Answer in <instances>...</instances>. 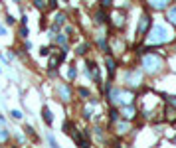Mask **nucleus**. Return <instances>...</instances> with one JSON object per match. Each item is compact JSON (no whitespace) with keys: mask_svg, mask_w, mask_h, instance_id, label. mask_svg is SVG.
Wrapping results in <instances>:
<instances>
[{"mask_svg":"<svg viewBox=\"0 0 176 148\" xmlns=\"http://www.w3.org/2000/svg\"><path fill=\"white\" fill-rule=\"evenodd\" d=\"M109 99L113 101V103H121V105H131L133 101V93H125L123 89H115V91H111V95H109Z\"/></svg>","mask_w":176,"mask_h":148,"instance_id":"3","label":"nucleus"},{"mask_svg":"<svg viewBox=\"0 0 176 148\" xmlns=\"http://www.w3.org/2000/svg\"><path fill=\"white\" fill-rule=\"evenodd\" d=\"M142 67L146 73H158L162 69V59L156 56H145L142 57Z\"/></svg>","mask_w":176,"mask_h":148,"instance_id":"2","label":"nucleus"},{"mask_svg":"<svg viewBox=\"0 0 176 148\" xmlns=\"http://www.w3.org/2000/svg\"><path fill=\"white\" fill-rule=\"evenodd\" d=\"M6 34V30H4V26H0V36H4Z\"/></svg>","mask_w":176,"mask_h":148,"instance_id":"32","label":"nucleus"},{"mask_svg":"<svg viewBox=\"0 0 176 148\" xmlns=\"http://www.w3.org/2000/svg\"><path fill=\"white\" fill-rule=\"evenodd\" d=\"M56 40H57V44H64V45L68 44V40H65V36H61V34H60V36L56 38Z\"/></svg>","mask_w":176,"mask_h":148,"instance_id":"22","label":"nucleus"},{"mask_svg":"<svg viewBox=\"0 0 176 148\" xmlns=\"http://www.w3.org/2000/svg\"><path fill=\"white\" fill-rule=\"evenodd\" d=\"M36 8H40V10H44V0H34Z\"/></svg>","mask_w":176,"mask_h":148,"instance_id":"23","label":"nucleus"},{"mask_svg":"<svg viewBox=\"0 0 176 148\" xmlns=\"http://www.w3.org/2000/svg\"><path fill=\"white\" fill-rule=\"evenodd\" d=\"M123 117L125 118H133L135 117V109H133L131 105H127V109H123Z\"/></svg>","mask_w":176,"mask_h":148,"instance_id":"14","label":"nucleus"},{"mask_svg":"<svg viewBox=\"0 0 176 148\" xmlns=\"http://www.w3.org/2000/svg\"><path fill=\"white\" fill-rule=\"evenodd\" d=\"M150 26H152V22H150V16H148V14H142L141 20H139V28H137V34H139V36H146V32H148Z\"/></svg>","mask_w":176,"mask_h":148,"instance_id":"4","label":"nucleus"},{"mask_svg":"<svg viewBox=\"0 0 176 148\" xmlns=\"http://www.w3.org/2000/svg\"><path fill=\"white\" fill-rule=\"evenodd\" d=\"M107 20H109V16H107V14H105V12H103V10L95 12V22H97V24H105Z\"/></svg>","mask_w":176,"mask_h":148,"instance_id":"12","label":"nucleus"},{"mask_svg":"<svg viewBox=\"0 0 176 148\" xmlns=\"http://www.w3.org/2000/svg\"><path fill=\"white\" fill-rule=\"evenodd\" d=\"M83 117H85V118H91V107H85V109H83Z\"/></svg>","mask_w":176,"mask_h":148,"instance_id":"21","label":"nucleus"},{"mask_svg":"<svg viewBox=\"0 0 176 148\" xmlns=\"http://www.w3.org/2000/svg\"><path fill=\"white\" fill-rule=\"evenodd\" d=\"M146 40H148V44H152V45H154V44H156V45L166 44V42H170V32H168L164 26L156 24V26L150 28V32H148V36H146Z\"/></svg>","mask_w":176,"mask_h":148,"instance_id":"1","label":"nucleus"},{"mask_svg":"<svg viewBox=\"0 0 176 148\" xmlns=\"http://www.w3.org/2000/svg\"><path fill=\"white\" fill-rule=\"evenodd\" d=\"M87 77L93 79V81H99V69L95 65V61H87Z\"/></svg>","mask_w":176,"mask_h":148,"instance_id":"7","label":"nucleus"},{"mask_svg":"<svg viewBox=\"0 0 176 148\" xmlns=\"http://www.w3.org/2000/svg\"><path fill=\"white\" fill-rule=\"evenodd\" d=\"M42 118H44V122H48V125H52V122H53L52 111H50L48 107H44V109H42Z\"/></svg>","mask_w":176,"mask_h":148,"instance_id":"10","label":"nucleus"},{"mask_svg":"<svg viewBox=\"0 0 176 148\" xmlns=\"http://www.w3.org/2000/svg\"><path fill=\"white\" fill-rule=\"evenodd\" d=\"M166 18H168L170 24H174V26H176V6H172V8L166 10Z\"/></svg>","mask_w":176,"mask_h":148,"instance_id":"11","label":"nucleus"},{"mask_svg":"<svg viewBox=\"0 0 176 148\" xmlns=\"http://www.w3.org/2000/svg\"><path fill=\"white\" fill-rule=\"evenodd\" d=\"M99 4H101V8H109V6L113 4V0H101Z\"/></svg>","mask_w":176,"mask_h":148,"instance_id":"20","label":"nucleus"},{"mask_svg":"<svg viewBox=\"0 0 176 148\" xmlns=\"http://www.w3.org/2000/svg\"><path fill=\"white\" fill-rule=\"evenodd\" d=\"M109 118H111V121L115 122L117 118H119V111H117V109H111V111H109Z\"/></svg>","mask_w":176,"mask_h":148,"instance_id":"15","label":"nucleus"},{"mask_svg":"<svg viewBox=\"0 0 176 148\" xmlns=\"http://www.w3.org/2000/svg\"><path fill=\"white\" fill-rule=\"evenodd\" d=\"M87 48H89V45H87V44H81V45H79V48H77V53H79V56H83V53L87 52Z\"/></svg>","mask_w":176,"mask_h":148,"instance_id":"19","label":"nucleus"},{"mask_svg":"<svg viewBox=\"0 0 176 148\" xmlns=\"http://www.w3.org/2000/svg\"><path fill=\"white\" fill-rule=\"evenodd\" d=\"M57 95L61 97V101H71V89L65 85V83H61V85H57Z\"/></svg>","mask_w":176,"mask_h":148,"instance_id":"6","label":"nucleus"},{"mask_svg":"<svg viewBox=\"0 0 176 148\" xmlns=\"http://www.w3.org/2000/svg\"><path fill=\"white\" fill-rule=\"evenodd\" d=\"M20 36H22V38H26V36H28V28H26V24H24L22 30H20Z\"/></svg>","mask_w":176,"mask_h":148,"instance_id":"24","label":"nucleus"},{"mask_svg":"<svg viewBox=\"0 0 176 148\" xmlns=\"http://www.w3.org/2000/svg\"><path fill=\"white\" fill-rule=\"evenodd\" d=\"M6 140H8V130L2 128L0 130V142H6Z\"/></svg>","mask_w":176,"mask_h":148,"instance_id":"17","label":"nucleus"},{"mask_svg":"<svg viewBox=\"0 0 176 148\" xmlns=\"http://www.w3.org/2000/svg\"><path fill=\"white\" fill-rule=\"evenodd\" d=\"M168 103H170V105H174V107H176V97H168Z\"/></svg>","mask_w":176,"mask_h":148,"instance_id":"29","label":"nucleus"},{"mask_svg":"<svg viewBox=\"0 0 176 148\" xmlns=\"http://www.w3.org/2000/svg\"><path fill=\"white\" fill-rule=\"evenodd\" d=\"M48 142H50L52 146H56V140H53V136H48Z\"/></svg>","mask_w":176,"mask_h":148,"instance_id":"31","label":"nucleus"},{"mask_svg":"<svg viewBox=\"0 0 176 148\" xmlns=\"http://www.w3.org/2000/svg\"><path fill=\"white\" fill-rule=\"evenodd\" d=\"M79 95L81 97H89V91H87V89H79Z\"/></svg>","mask_w":176,"mask_h":148,"instance_id":"26","label":"nucleus"},{"mask_svg":"<svg viewBox=\"0 0 176 148\" xmlns=\"http://www.w3.org/2000/svg\"><path fill=\"white\" fill-rule=\"evenodd\" d=\"M57 6V0H50V8H56Z\"/></svg>","mask_w":176,"mask_h":148,"instance_id":"30","label":"nucleus"},{"mask_svg":"<svg viewBox=\"0 0 176 148\" xmlns=\"http://www.w3.org/2000/svg\"><path fill=\"white\" fill-rule=\"evenodd\" d=\"M125 77H127V83L133 85V87L141 85V81H142V73H141V71H127Z\"/></svg>","mask_w":176,"mask_h":148,"instance_id":"5","label":"nucleus"},{"mask_svg":"<svg viewBox=\"0 0 176 148\" xmlns=\"http://www.w3.org/2000/svg\"><path fill=\"white\" fill-rule=\"evenodd\" d=\"M14 2H20V0H14Z\"/></svg>","mask_w":176,"mask_h":148,"instance_id":"33","label":"nucleus"},{"mask_svg":"<svg viewBox=\"0 0 176 148\" xmlns=\"http://www.w3.org/2000/svg\"><path fill=\"white\" fill-rule=\"evenodd\" d=\"M105 65H107V71H109V75H113V73H115L117 65H115V59H113L111 56H107V57H105Z\"/></svg>","mask_w":176,"mask_h":148,"instance_id":"9","label":"nucleus"},{"mask_svg":"<svg viewBox=\"0 0 176 148\" xmlns=\"http://www.w3.org/2000/svg\"><path fill=\"white\" fill-rule=\"evenodd\" d=\"M6 24H8V26H12V24H14V18H12V16H6Z\"/></svg>","mask_w":176,"mask_h":148,"instance_id":"28","label":"nucleus"},{"mask_svg":"<svg viewBox=\"0 0 176 148\" xmlns=\"http://www.w3.org/2000/svg\"><path fill=\"white\" fill-rule=\"evenodd\" d=\"M68 75H69V79H75V77H77V69H75V65L69 67V73H68Z\"/></svg>","mask_w":176,"mask_h":148,"instance_id":"18","label":"nucleus"},{"mask_svg":"<svg viewBox=\"0 0 176 148\" xmlns=\"http://www.w3.org/2000/svg\"><path fill=\"white\" fill-rule=\"evenodd\" d=\"M40 56H44V57L50 56V49H48V48H42V49H40Z\"/></svg>","mask_w":176,"mask_h":148,"instance_id":"25","label":"nucleus"},{"mask_svg":"<svg viewBox=\"0 0 176 148\" xmlns=\"http://www.w3.org/2000/svg\"><path fill=\"white\" fill-rule=\"evenodd\" d=\"M148 4L152 8H156V10H164V8L170 4V0H148Z\"/></svg>","mask_w":176,"mask_h":148,"instance_id":"8","label":"nucleus"},{"mask_svg":"<svg viewBox=\"0 0 176 148\" xmlns=\"http://www.w3.org/2000/svg\"><path fill=\"white\" fill-rule=\"evenodd\" d=\"M12 117H14V118H22V113H20V111H12Z\"/></svg>","mask_w":176,"mask_h":148,"instance_id":"27","label":"nucleus"},{"mask_svg":"<svg viewBox=\"0 0 176 148\" xmlns=\"http://www.w3.org/2000/svg\"><path fill=\"white\" fill-rule=\"evenodd\" d=\"M119 132L123 134V132H129V125L127 122H119Z\"/></svg>","mask_w":176,"mask_h":148,"instance_id":"16","label":"nucleus"},{"mask_svg":"<svg viewBox=\"0 0 176 148\" xmlns=\"http://www.w3.org/2000/svg\"><path fill=\"white\" fill-rule=\"evenodd\" d=\"M65 24V14H57V18H56V24H53V32H57L61 26Z\"/></svg>","mask_w":176,"mask_h":148,"instance_id":"13","label":"nucleus"}]
</instances>
